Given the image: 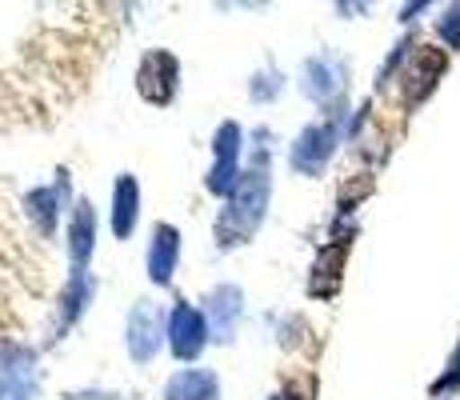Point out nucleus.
I'll use <instances>...</instances> for the list:
<instances>
[{
  "label": "nucleus",
  "instance_id": "nucleus-1",
  "mask_svg": "<svg viewBox=\"0 0 460 400\" xmlns=\"http://www.w3.org/2000/svg\"><path fill=\"white\" fill-rule=\"evenodd\" d=\"M256 140L261 145L252 148V160L249 168L241 173V181H236V189L228 192V204L225 212L217 217V228H212V236H217V248L220 253H228V248H241L244 240H252V233L261 228L264 212H269V197H272V173H269V132H256Z\"/></svg>",
  "mask_w": 460,
  "mask_h": 400
},
{
  "label": "nucleus",
  "instance_id": "nucleus-2",
  "mask_svg": "<svg viewBox=\"0 0 460 400\" xmlns=\"http://www.w3.org/2000/svg\"><path fill=\"white\" fill-rule=\"evenodd\" d=\"M241 124L236 120H225L212 137V164H208V176H205V189L217 192V197H228L241 181Z\"/></svg>",
  "mask_w": 460,
  "mask_h": 400
},
{
  "label": "nucleus",
  "instance_id": "nucleus-3",
  "mask_svg": "<svg viewBox=\"0 0 460 400\" xmlns=\"http://www.w3.org/2000/svg\"><path fill=\"white\" fill-rule=\"evenodd\" d=\"M336 145H341V112L329 117V120H321V124H308V129L293 140L288 164L305 176H316V173H324V164L332 160Z\"/></svg>",
  "mask_w": 460,
  "mask_h": 400
},
{
  "label": "nucleus",
  "instance_id": "nucleus-4",
  "mask_svg": "<svg viewBox=\"0 0 460 400\" xmlns=\"http://www.w3.org/2000/svg\"><path fill=\"white\" fill-rule=\"evenodd\" d=\"M168 336L164 313L156 300H137L128 313L125 324V344H128V357L137 364H153V357L161 352V341Z\"/></svg>",
  "mask_w": 460,
  "mask_h": 400
},
{
  "label": "nucleus",
  "instance_id": "nucleus-5",
  "mask_svg": "<svg viewBox=\"0 0 460 400\" xmlns=\"http://www.w3.org/2000/svg\"><path fill=\"white\" fill-rule=\"evenodd\" d=\"M40 385L37 352L24 344H0V400H32Z\"/></svg>",
  "mask_w": 460,
  "mask_h": 400
},
{
  "label": "nucleus",
  "instance_id": "nucleus-6",
  "mask_svg": "<svg viewBox=\"0 0 460 400\" xmlns=\"http://www.w3.org/2000/svg\"><path fill=\"white\" fill-rule=\"evenodd\" d=\"M349 84V65L336 52H316L300 65V93L316 104H332Z\"/></svg>",
  "mask_w": 460,
  "mask_h": 400
},
{
  "label": "nucleus",
  "instance_id": "nucleus-7",
  "mask_svg": "<svg viewBox=\"0 0 460 400\" xmlns=\"http://www.w3.org/2000/svg\"><path fill=\"white\" fill-rule=\"evenodd\" d=\"M176 84H181V65H176L172 52L153 49V52H145V57H140V68H137V93H140V101L168 104L176 96Z\"/></svg>",
  "mask_w": 460,
  "mask_h": 400
},
{
  "label": "nucleus",
  "instance_id": "nucleus-8",
  "mask_svg": "<svg viewBox=\"0 0 460 400\" xmlns=\"http://www.w3.org/2000/svg\"><path fill=\"white\" fill-rule=\"evenodd\" d=\"M205 344H208L205 313L181 300V305L168 313V349H172L176 360H197L200 352H205Z\"/></svg>",
  "mask_w": 460,
  "mask_h": 400
},
{
  "label": "nucleus",
  "instance_id": "nucleus-9",
  "mask_svg": "<svg viewBox=\"0 0 460 400\" xmlns=\"http://www.w3.org/2000/svg\"><path fill=\"white\" fill-rule=\"evenodd\" d=\"M244 316V292L236 284H217L205 300V320H208V336L217 344H228L236 336V324Z\"/></svg>",
  "mask_w": 460,
  "mask_h": 400
},
{
  "label": "nucleus",
  "instance_id": "nucleus-10",
  "mask_svg": "<svg viewBox=\"0 0 460 400\" xmlns=\"http://www.w3.org/2000/svg\"><path fill=\"white\" fill-rule=\"evenodd\" d=\"M445 68H448V57L440 49H417L412 52V60L404 65V104H420L424 96L437 88V80L445 76Z\"/></svg>",
  "mask_w": 460,
  "mask_h": 400
},
{
  "label": "nucleus",
  "instance_id": "nucleus-11",
  "mask_svg": "<svg viewBox=\"0 0 460 400\" xmlns=\"http://www.w3.org/2000/svg\"><path fill=\"white\" fill-rule=\"evenodd\" d=\"M65 200H68V173L60 168L57 184H40V189L24 192V217L37 225L40 236H52L57 233V217H60V204Z\"/></svg>",
  "mask_w": 460,
  "mask_h": 400
},
{
  "label": "nucleus",
  "instance_id": "nucleus-12",
  "mask_svg": "<svg viewBox=\"0 0 460 400\" xmlns=\"http://www.w3.org/2000/svg\"><path fill=\"white\" fill-rule=\"evenodd\" d=\"M349 236H336L332 244H324L316 253V264H313V277H308V292L321 300H332L336 289H341V272H344V256H349Z\"/></svg>",
  "mask_w": 460,
  "mask_h": 400
},
{
  "label": "nucleus",
  "instance_id": "nucleus-13",
  "mask_svg": "<svg viewBox=\"0 0 460 400\" xmlns=\"http://www.w3.org/2000/svg\"><path fill=\"white\" fill-rule=\"evenodd\" d=\"M93 248H96V212L88 200H81L73 209V220H68V261H73V272H84V264L93 261Z\"/></svg>",
  "mask_w": 460,
  "mask_h": 400
},
{
  "label": "nucleus",
  "instance_id": "nucleus-14",
  "mask_svg": "<svg viewBox=\"0 0 460 400\" xmlns=\"http://www.w3.org/2000/svg\"><path fill=\"white\" fill-rule=\"evenodd\" d=\"M176 256H181V233L172 225H156L148 240V280L168 284L176 272Z\"/></svg>",
  "mask_w": 460,
  "mask_h": 400
},
{
  "label": "nucleus",
  "instance_id": "nucleus-15",
  "mask_svg": "<svg viewBox=\"0 0 460 400\" xmlns=\"http://www.w3.org/2000/svg\"><path fill=\"white\" fill-rule=\"evenodd\" d=\"M164 400H220V380L208 369H181L168 377Z\"/></svg>",
  "mask_w": 460,
  "mask_h": 400
},
{
  "label": "nucleus",
  "instance_id": "nucleus-16",
  "mask_svg": "<svg viewBox=\"0 0 460 400\" xmlns=\"http://www.w3.org/2000/svg\"><path fill=\"white\" fill-rule=\"evenodd\" d=\"M137 212H140L137 176L120 173L117 184H112V233H117V240L132 236V228H137Z\"/></svg>",
  "mask_w": 460,
  "mask_h": 400
},
{
  "label": "nucleus",
  "instance_id": "nucleus-17",
  "mask_svg": "<svg viewBox=\"0 0 460 400\" xmlns=\"http://www.w3.org/2000/svg\"><path fill=\"white\" fill-rule=\"evenodd\" d=\"M88 300H93V277H88V272H73L68 284H65V292H60V313H57L52 333H65V328L84 313Z\"/></svg>",
  "mask_w": 460,
  "mask_h": 400
},
{
  "label": "nucleus",
  "instance_id": "nucleus-18",
  "mask_svg": "<svg viewBox=\"0 0 460 400\" xmlns=\"http://www.w3.org/2000/svg\"><path fill=\"white\" fill-rule=\"evenodd\" d=\"M280 88H285V76H280L277 68H261V73L249 80V96L256 104H269L272 96H280Z\"/></svg>",
  "mask_w": 460,
  "mask_h": 400
},
{
  "label": "nucleus",
  "instance_id": "nucleus-19",
  "mask_svg": "<svg viewBox=\"0 0 460 400\" xmlns=\"http://www.w3.org/2000/svg\"><path fill=\"white\" fill-rule=\"evenodd\" d=\"M437 32L448 49H460V4H448L445 13L437 16Z\"/></svg>",
  "mask_w": 460,
  "mask_h": 400
},
{
  "label": "nucleus",
  "instance_id": "nucleus-20",
  "mask_svg": "<svg viewBox=\"0 0 460 400\" xmlns=\"http://www.w3.org/2000/svg\"><path fill=\"white\" fill-rule=\"evenodd\" d=\"M456 388H460V344H456L453 360H448L445 377H440V380H432V396H445V393H456Z\"/></svg>",
  "mask_w": 460,
  "mask_h": 400
},
{
  "label": "nucleus",
  "instance_id": "nucleus-21",
  "mask_svg": "<svg viewBox=\"0 0 460 400\" xmlns=\"http://www.w3.org/2000/svg\"><path fill=\"white\" fill-rule=\"evenodd\" d=\"M269 400H296L293 393H277V396H269Z\"/></svg>",
  "mask_w": 460,
  "mask_h": 400
}]
</instances>
